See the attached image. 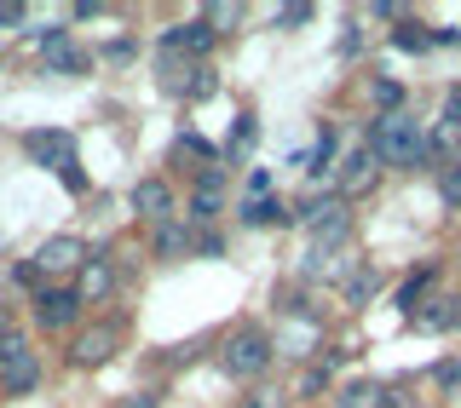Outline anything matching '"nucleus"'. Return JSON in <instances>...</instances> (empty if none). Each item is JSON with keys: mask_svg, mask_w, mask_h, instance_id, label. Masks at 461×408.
Here are the masks:
<instances>
[{"mask_svg": "<svg viewBox=\"0 0 461 408\" xmlns=\"http://www.w3.org/2000/svg\"><path fill=\"white\" fill-rule=\"evenodd\" d=\"M115 408H156V397H150V391H133V397H122Z\"/></svg>", "mask_w": 461, "mask_h": 408, "instance_id": "39", "label": "nucleus"}, {"mask_svg": "<svg viewBox=\"0 0 461 408\" xmlns=\"http://www.w3.org/2000/svg\"><path fill=\"white\" fill-rule=\"evenodd\" d=\"M12 345V323H6V311H0V351Z\"/></svg>", "mask_w": 461, "mask_h": 408, "instance_id": "41", "label": "nucleus"}, {"mask_svg": "<svg viewBox=\"0 0 461 408\" xmlns=\"http://www.w3.org/2000/svg\"><path fill=\"white\" fill-rule=\"evenodd\" d=\"M41 58H47L52 75H86V64H93V58L69 40V29H41Z\"/></svg>", "mask_w": 461, "mask_h": 408, "instance_id": "9", "label": "nucleus"}, {"mask_svg": "<svg viewBox=\"0 0 461 408\" xmlns=\"http://www.w3.org/2000/svg\"><path fill=\"white\" fill-rule=\"evenodd\" d=\"M259 196H271V173H266V167L249 173V201H259Z\"/></svg>", "mask_w": 461, "mask_h": 408, "instance_id": "33", "label": "nucleus"}, {"mask_svg": "<svg viewBox=\"0 0 461 408\" xmlns=\"http://www.w3.org/2000/svg\"><path fill=\"white\" fill-rule=\"evenodd\" d=\"M41 276H76L81 265H86V247H81V236H47L35 247V259H29Z\"/></svg>", "mask_w": 461, "mask_h": 408, "instance_id": "7", "label": "nucleus"}, {"mask_svg": "<svg viewBox=\"0 0 461 408\" xmlns=\"http://www.w3.org/2000/svg\"><path fill=\"white\" fill-rule=\"evenodd\" d=\"M133 213L144 218V225H167V218H179V213H173L167 179H139L133 184Z\"/></svg>", "mask_w": 461, "mask_h": 408, "instance_id": "12", "label": "nucleus"}, {"mask_svg": "<svg viewBox=\"0 0 461 408\" xmlns=\"http://www.w3.org/2000/svg\"><path fill=\"white\" fill-rule=\"evenodd\" d=\"M323 386H329L323 368H300V397H312V391H323Z\"/></svg>", "mask_w": 461, "mask_h": 408, "instance_id": "31", "label": "nucleus"}, {"mask_svg": "<svg viewBox=\"0 0 461 408\" xmlns=\"http://www.w3.org/2000/svg\"><path fill=\"white\" fill-rule=\"evenodd\" d=\"M23 18V6H0V29H6V23H18Z\"/></svg>", "mask_w": 461, "mask_h": 408, "instance_id": "40", "label": "nucleus"}, {"mask_svg": "<svg viewBox=\"0 0 461 408\" xmlns=\"http://www.w3.org/2000/svg\"><path fill=\"white\" fill-rule=\"evenodd\" d=\"M242 408H283V397H277V391H266V386H259V391H249V397H242Z\"/></svg>", "mask_w": 461, "mask_h": 408, "instance_id": "32", "label": "nucleus"}, {"mask_svg": "<svg viewBox=\"0 0 461 408\" xmlns=\"http://www.w3.org/2000/svg\"><path fill=\"white\" fill-rule=\"evenodd\" d=\"M432 380H438V386H461V362H438V368H432Z\"/></svg>", "mask_w": 461, "mask_h": 408, "instance_id": "34", "label": "nucleus"}, {"mask_svg": "<svg viewBox=\"0 0 461 408\" xmlns=\"http://www.w3.org/2000/svg\"><path fill=\"white\" fill-rule=\"evenodd\" d=\"M110 288H115V265H110L104 253H86V265L76 271V299L81 305H98Z\"/></svg>", "mask_w": 461, "mask_h": 408, "instance_id": "14", "label": "nucleus"}, {"mask_svg": "<svg viewBox=\"0 0 461 408\" xmlns=\"http://www.w3.org/2000/svg\"><path fill=\"white\" fill-rule=\"evenodd\" d=\"M375 184H381V162H375L369 144H357V150L340 155V201L352 208V201H364Z\"/></svg>", "mask_w": 461, "mask_h": 408, "instance_id": "4", "label": "nucleus"}, {"mask_svg": "<svg viewBox=\"0 0 461 408\" xmlns=\"http://www.w3.org/2000/svg\"><path fill=\"white\" fill-rule=\"evenodd\" d=\"M421 328H432V333H450V328H461V299H456V294H438V299H427V311H421Z\"/></svg>", "mask_w": 461, "mask_h": 408, "instance_id": "17", "label": "nucleus"}, {"mask_svg": "<svg viewBox=\"0 0 461 408\" xmlns=\"http://www.w3.org/2000/svg\"><path fill=\"white\" fill-rule=\"evenodd\" d=\"M438 196H444V208H461V162L444 167V184H438Z\"/></svg>", "mask_w": 461, "mask_h": 408, "instance_id": "28", "label": "nucleus"}, {"mask_svg": "<svg viewBox=\"0 0 461 408\" xmlns=\"http://www.w3.org/2000/svg\"><path fill=\"white\" fill-rule=\"evenodd\" d=\"M427 288H432V271H415V276H410V282H403V288H398V305H403V311H410V305H415V299H421V294H427Z\"/></svg>", "mask_w": 461, "mask_h": 408, "instance_id": "27", "label": "nucleus"}, {"mask_svg": "<svg viewBox=\"0 0 461 408\" xmlns=\"http://www.w3.org/2000/svg\"><path fill=\"white\" fill-rule=\"evenodd\" d=\"M220 191H225V167L208 162V167L196 173V196H213V201H220Z\"/></svg>", "mask_w": 461, "mask_h": 408, "instance_id": "26", "label": "nucleus"}, {"mask_svg": "<svg viewBox=\"0 0 461 408\" xmlns=\"http://www.w3.org/2000/svg\"><path fill=\"white\" fill-rule=\"evenodd\" d=\"M76 316H81V299H76V288H41L35 294V323L58 333V328H76Z\"/></svg>", "mask_w": 461, "mask_h": 408, "instance_id": "10", "label": "nucleus"}, {"mask_svg": "<svg viewBox=\"0 0 461 408\" xmlns=\"http://www.w3.org/2000/svg\"><path fill=\"white\" fill-rule=\"evenodd\" d=\"M300 218H306L312 247H346V242H352V208H346L340 196H317Z\"/></svg>", "mask_w": 461, "mask_h": 408, "instance_id": "3", "label": "nucleus"}, {"mask_svg": "<svg viewBox=\"0 0 461 408\" xmlns=\"http://www.w3.org/2000/svg\"><path fill=\"white\" fill-rule=\"evenodd\" d=\"M185 247H196L185 218H167V225H156V253H185Z\"/></svg>", "mask_w": 461, "mask_h": 408, "instance_id": "21", "label": "nucleus"}, {"mask_svg": "<svg viewBox=\"0 0 461 408\" xmlns=\"http://www.w3.org/2000/svg\"><path fill=\"white\" fill-rule=\"evenodd\" d=\"M271 23H277V29H300V23H312V6H306V0H288V6L271 12Z\"/></svg>", "mask_w": 461, "mask_h": 408, "instance_id": "25", "label": "nucleus"}, {"mask_svg": "<svg viewBox=\"0 0 461 408\" xmlns=\"http://www.w3.org/2000/svg\"><path fill=\"white\" fill-rule=\"evenodd\" d=\"M196 75H202V64H185V58H167V52H162V93L191 98V93H196Z\"/></svg>", "mask_w": 461, "mask_h": 408, "instance_id": "16", "label": "nucleus"}, {"mask_svg": "<svg viewBox=\"0 0 461 408\" xmlns=\"http://www.w3.org/2000/svg\"><path fill=\"white\" fill-rule=\"evenodd\" d=\"M35 380H41V357L12 333V345L0 351V391H6V397H23V391H35Z\"/></svg>", "mask_w": 461, "mask_h": 408, "instance_id": "6", "label": "nucleus"}, {"mask_svg": "<svg viewBox=\"0 0 461 408\" xmlns=\"http://www.w3.org/2000/svg\"><path fill=\"white\" fill-rule=\"evenodd\" d=\"M162 52L167 58H185V64H202V58L213 52V29L208 23H173V29H162Z\"/></svg>", "mask_w": 461, "mask_h": 408, "instance_id": "8", "label": "nucleus"}, {"mask_svg": "<svg viewBox=\"0 0 461 408\" xmlns=\"http://www.w3.org/2000/svg\"><path fill=\"white\" fill-rule=\"evenodd\" d=\"M104 58H122V64H127V58H133V40H127V35H122V40H110Z\"/></svg>", "mask_w": 461, "mask_h": 408, "instance_id": "38", "label": "nucleus"}, {"mask_svg": "<svg viewBox=\"0 0 461 408\" xmlns=\"http://www.w3.org/2000/svg\"><path fill=\"white\" fill-rule=\"evenodd\" d=\"M369 98H375V104H381V115H398L403 110V81H369Z\"/></svg>", "mask_w": 461, "mask_h": 408, "instance_id": "23", "label": "nucleus"}, {"mask_svg": "<svg viewBox=\"0 0 461 408\" xmlns=\"http://www.w3.org/2000/svg\"><path fill=\"white\" fill-rule=\"evenodd\" d=\"M398 40H403V47H410V52H427V47H432V35H421V29H415V23H403V29H398Z\"/></svg>", "mask_w": 461, "mask_h": 408, "instance_id": "30", "label": "nucleus"}, {"mask_svg": "<svg viewBox=\"0 0 461 408\" xmlns=\"http://www.w3.org/2000/svg\"><path fill=\"white\" fill-rule=\"evenodd\" d=\"M249 138H254V115H242V121H237V133H230V155H237Z\"/></svg>", "mask_w": 461, "mask_h": 408, "instance_id": "36", "label": "nucleus"}, {"mask_svg": "<svg viewBox=\"0 0 461 408\" xmlns=\"http://www.w3.org/2000/svg\"><path fill=\"white\" fill-rule=\"evenodd\" d=\"M381 391L386 386H375V380H346L335 391V408H381Z\"/></svg>", "mask_w": 461, "mask_h": 408, "instance_id": "19", "label": "nucleus"}, {"mask_svg": "<svg viewBox=\"0 0 461 408\" xmlns=\"http://www.w3.org/2000/svg\"><path fill=\"white\" fill-rule=\"evenodd\" d=\"M444 121L461 127V86H450V93H444Z\"/></svg>", "mask_w": 461, "mask_h": 408, "instance_id": "35", "label": "nucleus"}, {"mask_svg": "<svg viewBox=\"0 0 461 408\" xmlns=\"http://www.w3.org/2000/svg\"><path fill=\"white\" fill-rule=\"evenodd\" d=\"M242 18H249V12H242L237 0H220V6H208V18H202V23H208L213 35H220V29H237Z\"/></svg>", "mask_w": 461, "mask_h": 408, "instance_id": "24", "label": "nucleus"}, {"mask_svg": "<svg viewBox=\"0 0 461 408\" xmlns=\"http://www.w3.org/2000/svg\"><path fill=\"white\" fill-rule=\"evenodd\" d=\"M352 265H357V259L346 253V247H312V253L300 259V276H306V282H335V276H340V282H346Z\"/></svg>", "mask_w": 461, "mask_h": 408, "instance_id": "13", "label": "nucleus"}, {"mask_svg": "<svg viewBox=\"0 0 461 408\" xmlns=\"http://www.w3.org/2000/svg\"><path fill=\"white\" fill-rule=\"evenodd\" d=\"M115 351H122V328L115 323H93L69 340V362H76V368H104Z\"/></svg>", "mask_w": 461, "mask_h": 408, "instance_id": "5", "label": "nucleus"}, {"mask_svg": "<svg viewBox=\"0 0 461 408\" xmlns=\"http://www.w3.org/2000/svg\"><path fill=\"white\" fill-rule=\"evenodd\" d=\"M58 179H64L69 191H86V173H81V162H76V167H64V173H58Z\"/></svg>", "mask_w": 461, "mask_h": 408, "instance_id": "37", "label": "nucleus"}, {"mask_svg": "<svg viewBox=\"0 0 461 408\" xmlns=\"http://www.w3.org/2000/svg\"><path fill=\"white\" fill-rule=\"evenodd\" d=\"M450 150H461V127L438 121V127L427 133V162H438V155H450Z\"/></svg>", "mask_w": 461, "mask_h": 408, "instance_id": "22", "label": "nucleus"}, {"mask_svg": "<svg viewBox=\"0 0 461 408\" xmlns=\"http://www.w3.org/2000/svg\"><path fill=\"white\" fill-rule=\"evenodd\" d=\"M271 345H277L283 357H300V362H306V357L317 351V323H300V316H288V328L271 333Z\"/></svg>", "mask_w": 461, "mask_h": 408, "instance_id": "15", "label": "nucleus"}, {"mask_svg": "<svg viewBox=\"0 0 461 408\" xmlns=\"http://www.w3.org/2000/svg\"><path fill=\"white\" fill-rule=\"evenodd\" d=\"M340 288H346V299H352V305H369L375 294H381V271H375V265H352Z\"/></svg>", "mask_w": 461, "mask_h": 408, "instance_id": "18", "label": "nucleus"}, {"mask_svg": "<svg viewBox=\"0 0 461 408\" xmlns=\"http://www.w3.org/2000/svg\"><path fill=\"white\" fill-rule=\"evenodd\" d=\"M271 357H277V345H271L266 328H237L220 345V368L230 374V380H266Z\"/></svg>", "mask_w": 461, "mask_h": 408, "instance_id": "2", "label": "nucleus"}, {"mask_svg": "<svg viewBox=\"0 0 461 408\" xmlns=\"http://www.w3.org/2000/svg\"><path fill=\"white\" fill-rule=\"evenodd\" d=\"M213 213H220V201H213V196H191V213H185V218H191V225H208Z\"/></svg>", "mask_w": 461, "mask_h": 408, "instance_id": "29", "label": "nucleus"}, {"mask_svg": "<svg viewBox=\"0 0 461 408\" xmlns=\"http://www.w3.org/2000/svg\"><path fill=\"white\" fill-rule=\"evenodd\" d=\"M369 150L381 167H427V133L421 121H410V115H375L369 127Z\"/></svg>", "mask_w": 461, "mask_h": 408, "instance_id": "1", "label": "nucleus"}, {"mask_svg": "<svg viewBox=\"0 0 461 408\" xmlns=\"http://www.w3.org/2000/svg\"><path fill=\"white\" fill-rule=\"evenodd\" d=\"M288 218H294V213H288L283 208V201L277 196H259V201H249V208H242V225H288Z\"/></svg>", "mask_w": 461, "mask_h": 408, "instance_id": "20", "label": "nucleus"}, {"mask_svg": "<svg viewBox=\"0 0 461 408\" xmlns=\"http://www.w3.org/2000/svg\"><path fill=\"white\" fill-rule=\"evenodd\" d=\"M23 150L35 155L41 167H52V173L76 167V138H69V133H58V127H41V133H29V138H23Z\"/></svg>", "mask_w": 461, "mask_h": 408, "instance_id": "11", "label": "nucleus"}]
</instances>
